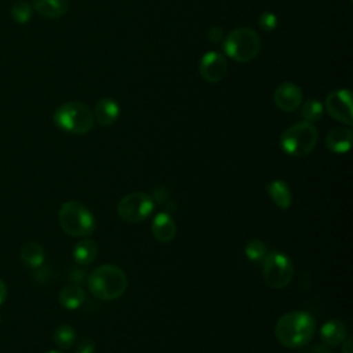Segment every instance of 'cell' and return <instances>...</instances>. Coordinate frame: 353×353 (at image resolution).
<instances>
[{"label":"cell","instance_id":"1","mask_svg":"<svg viewBox=\"0 0 353 353\" xmlns=\"http://www.w3.org/2000/svg\"><path fill=\"white\" fill-rule=\"evenodd\" d=\"M316 331V321L302 310L288 312L283 314L274 325L276 339L285 347L298 349L307 345Z\"/></svg>","mask_w":353,"mask_h":353},{"label":"cell","instance_id":"31","mask_svg":"<svg viewBox=\"0 0 353 353\" xmlns=\"http://www.w3.org/2000/svg\"><path fill=\"white\" fill-rule=\"evenodd\" d=\"M6 296H7V287H6L4 281L0 279V305L4 302Z\"/></svg>","mask_w":353,"mask_h":353},{"label":"cell","instance_id":"27","mask_svg":"<svg viewBox=\"0 0 353 353\" xmlns=\"http://www.w3.org/2000/svg\"><path fill=\"white\" fill-rule=\"evenodd\" d=\"M95 350V343L90 338H83L80 339L77 345V350L74 353H94Z\"/></svg>","mask_w":353,"mask_h":353},{"label":"cell","instance_id":"26","mask_svg":"<svg viewBox=\"0 0 353 353\" xmlns=\"http://www.w3.org/2000/svg\"><path fill=\"white\" fill-rule=\"evenodd\" d=\"M207 37L211 43L214 44H218V43H222L223 41V29L219 28V26H212L208 29L207 32Z\"/></svg>","mask_w":353,"mask_h":353},{"label":"cell","instance_id":"13","mask_svg":"<svg viewBox=\"0 0 353 353\" xmlns=\"http://www.w3.org/2000/svg\"><path fill=\"white\" fill-rule=\"evenodd\" d=\"M346 336H347L346 327L338 319L325 321L323 324V327L320 328V339H321L323 345H325L328 347H335V346L341 345Z\"/></svg>","mask_w":353,"mask_h":353},{"label":"cell","instance_id":"20","mask_svg":"<svg viewBox=\"0 0 353 353\" xmlns=\"http://www.w3.org/2000/svg\"><path fill=\"white\" fill-rule=\"evenodd\" d=\"M19 255H21L22 262L26 266H29L32 269H36V268H40L43 265L46 252H44V248L39 243L29 241V243H25L22 245Z\"/></svg>","mask_w":353,"mask_h":353},{"label":"cell","instance_id":"3","mask_svg":"<svg viewBox=\"0 0 353 353\" xmlns=\"http://www.w3.org/2000/svg\"><path fill=\"white\" fill-rule=\"evenodd\" d=\"M54 123L62 131L84 135L94 127L92 110L83 102L72 101L61 105L54 112Z\"/></svg>","mask_w":353,"mask_h":353},{"label":"cell","instance_id":"15","mask_svg":"<svg viewBox=\"0 0 353 353\" xmlns=\"http://www.w3.org/2000/svg\"><path fill=\"white\" fill-rule=\"evenodd\" d=\"M92 114L97 123H99L103 127H108L119 119L120 108L113 98H103L99 102H97Z\"/></svg>","mask_w":353,"mask_h":353},{"label":"cell","instance_id":"29","mask_svg":"<svg viewBox=\"0 0 353 353\" xmlns=\"http://www.w3.org/2000/svg\"><path fill=\"white\" fill-rule=\"evenodd\" d=\"M84 277H85L84 270H81V269H72V272H70V279H72V281H74V284L81 283V281L84 280Z\"/></svg>","mask_w":353,"mask_h":353},{"label":"cell","instance_id":"32","mask_svg":"<svg viewBox=\"0 0 353 353\" xmlns=\"http://www.w3.org/2000/svg\"><path fill=\"white\" fill-rule=\"evenodd\" d=\"M47 353H61V352H55V350H51V352H47Z\"/></svg>","mask_w":353,"mask_h":353},{"label":"cell","instance_id":"2","mask_svg":"<svg viewBox=\"0 0 353 353\" xmlns=\"http://www.w3.org/2000/svg\"><path fill=\"white\" fill-rule=\"evenodd\" d=\"M90 292L101 301H113L127 290L125 273L116 265L105 263L94 269L87 280Z\"/></svg>","mask_w":353,"mask_h":353},{"label":"cell","instance_id":"17","mask_svg":"<svg viewBox=\"0 0 353 353\" xmlns=\"http://www.w3.org/2000/svg\"><path fill=\"white\" fill-rule=\"evenodd\" d=\"M32 7L41 17L55 19L68 11V0H33Z\"/></svg>","mask_w":353,"mask_h":353},{"label":"cell","instance_id":"21","mask_svg":"<svg viewBox=\"0 0 353 353\" xmlns=\"http://www.w3.org/2000/svg\"><path fill=\"white\" fill-rule=\"evenodd\" d=\"M74 341H76V332L68 324L59 325L55 330V332H54V342H55V345L59 349H69V347H72Z\"/></svg>","mask_w":353,"mask_h":353},{"label":"cell","instance_id":"19","mask_svg":"<svg viewBox=\"0 0 353 353\" xmlns=\"http://www.w3.org/2000/svg\"><path fill=\"white\" fill-rule=\"evenodd\" d=\"M97 255H98V245L91 239L80 240L73 248V259L83 266L92 263Z\"/></svg>","mask_w":353,"mask_h":353},{"label":"cell","instance_id":"6","mask_svg":"<svg viewBox=\"0 0 353 353\" xmlns=\"http://www.w3.org/2000/svg\"><path fill=\"white\" fill-rule=\"evenodd\" d=\"M223 50L236 62H250L261 51V37L251 28H236L223 39Z\"/></svg>","mask_w":353,"mask_h":353},{"label":"cell","instance_id":"28","mask_svg":"<svg viewBox=\"0 0 353 353\" xmlns=\"http://www.w3.org/2000/svg\"><path fill=\"white\" fill-rule=\"evenodd\" d=\"M302 353H332V350L325 345H314L303 350Z\"/></svg>","mask_w":353,"mask_h":353},{"label":"cell","instance_id":"8","mask_svg":"<svg viewBox=\"0 0 353 353\" xmlns=\"http://www.w3.org/2000/svg\"><path fill=\"white\" fill-rule=\"evenodd\" d=\"M154 210V200L142 192L125 194L117 204V215L127 223L145 221Z\"/></svg>","mask_w":353,"mask_h":353},{"label":"cell","instance_id":"18","mask_svg":"<svg viewBox=\"0 0 353 353\" xmlns=\"http://www.w3.org/2000/svg\"><path fill=\"white\" fill-rule=\"evenodd\" d=\"M85 299V294L84 290L79 285V284H69L65 285L58 295V301L61 303V306H63L65 309H77L83 305Z\"/></svg>","mask_w":353,"mask_h":353},{"label":"cell","instance_id":"12","mask_svg":"<svg viewBox=\"0 0 353 353\" xmlns=\"http://www.w3.org/2000/svg\"><path fill=\"white\" fill-rule=\"evenodd\" d=\"M152 234L160 243H170L176 234V225L168 212H159L152 221Z\"/></svg>","mask_w":353,"mask_h":353},{"label":"cell","instance_id":"16","mask_svg":"<svg viewBox=\"0 0 353 353\" xmlns=\"http://www.w3.org/2000/svg\"><path fill=\"white\" fill-rule=\"evenodd\" d=\"M266 190H268L270 200L276 204V207H279L281 210L290 208V205L292 203V196H291L290 186L287 185L285 181L274 179L268 183Z\"/></svg>","mask_w":353,"mask_h":353},{"label":"cell","instance_id":"10","mask_svg":"<svg viewBox=\"0 0 353 353\" xmlns=\"http://www.w3.org/2000/svg\"><path fill=\"white\" fill-rule=\"evenodd\" d=\"M199 73L207 83H219L228 74V62L219 52H205L200 59Z\"/></svg>","mask_w":353,"mask_h":353},{"label":"cell","instance_id":"23","mask_svg":"<svg viewBox=\"0 0 353 353\" xmlns=\"http://www.w3.org/2000/svg\"><path fill=\"white\" fill-rule=\"evenodd\" d=\"M11 18L17 23H26L30 21L33 14V7L25 0H18L11 7Z\"/></svg>","mask_w":353,"mask_h":353},{"label":"cell","instance_id":"33","mask_svg":"<svg viewBox=\"0 0 353 353\" xmlns=\"http://www.w3.org/2000/svg\"><path fill=\"white\" fill-rule=\"evenodd\" d=\"M0 321H1V317H0Z\"/></svg>","mask_w":353,"mask_h":353},{"label":"cell","instance_id":"4","mask_svg":"<svg viewBox=\"0 0 353 353\" xmlns=\"http://www.w3.org/2000/svg\"><path fill=\"white\" fill-rule=\"evenodd\" d=\"M58 219L62 230L72 237H88L95 230L92 212L80 201H66L61 205Z\"/></svg>","mask_w":353,"mask_h":353},{"label":"cell","instance_id":"11","mask_svg":"<svg viewBox=\"0 0 353 353\" xmlns=\"http://www.w3.org/2000/svg\"><path fill=\"white\" fill-rule=\"evenodd\" d=\"M273 99L276 106L283 112H294L302 103L303 94L301 88L294 83H283L280 84L273 94Z\"/></svg>","mask_w":353,"mask_h":353},{"label":"cell","instance_id":"30","mask_svg":"<svg viewBox=\"0 0 353 353\" xmlns=\"http://www.w3.org/2000/svg\"><path fill=\"white\" fill-rule=\"evenodd\" d=\"M342 353H353V339L350 336H346L342 342Z\"/></svg>","mask_w":353,"mask_h":353},{"label":"cell","instance_id":"14","mask_svg":"<svg viewBox=\"0 0 353 353\" xmlns=\"http://www.w3.org/2000/svg\"><path fill=\"white\" fill-rule=\"evenodd\" d=\"M353 141L352 130L347 127H335L325 137V146L334 153H346Z\"/></svg>","mask_w":353,"mask_h":353},{"label":"cell","instance_id":"22","mask_svg":"<svg viewBox=\"0 0 353 353\" xmlns=\"http://www.w3.org/2000/svg\"><path fill=\"white\" fill-rule=\"evenodd\" d=\"M323 112H324L323 103L320 101H317L316 98L307 99L301 108V116L307 123H314V121L320 120L323 116Z\"/></svg>","mask_w":353,"mask_h":353},{"label":"cell","instance_id":"7","mask_svg":"<svg viewBox=\"0 0 353 353\" xmlns=\"http://www.w3.org/2000/svg\"><path fill=\"white\" fill-rule=\"evenodd\" d=\"M262 277L268 287L281 290L287 287L294 276V265L283 252H269L262 259Z\"/></svg>","mask_w":353,"mask_h":353},{"label":"cell","instance_id":"24","mask_svg":"<svg viewBox=\"0 0 353 353\" xmlns=\"http://www.w3.org/2000/svg\"><path fill=\"white\" fill-rule=\"evenodd\" d=\"M244 254L251 262L259 263V262H262V259L268 254L266 252V244L259 239H251L244 247Z\"/></svg>","mask_w":353,"mask_h":353},{"label":"cell","instance_id":"5","mask_svg":"<svg viewBox=\"0 0 353 353\" xmlns=\"http://www.w3.org/2000/svg\"><path fill=\"white\" fill-rule=\"evenodd\" d=\"M319 138L317 128L313 123L299 121L283 131L280 148L292 157H305L313 152Z\"/></svg>","mask_w":353,"mask_h":353},{"label":"cell","instance_id":"25","mask_svg":"<svg viewBox=\"0 0 353 353\" xmlns=\"http://www.w3.org/2000/svg\"><path fill=\"white\" fill-rule=\"evenodd\" d=\"M258 25L265 32H272L277 26V17L272 12H262L258 18Z\"/></svg>","mask_w":353,"mask_h":353},{"label":"cell","instance_id":"9","mask_svg":"<svg viewBox=\"0 0 353 353\" xmlns=\"http://www.w3.org/2000/svg\"><path fill=\"white\" fill-rule=\"evenodd\" d=\"M325 109L332 119L346 125L353 124L352 94L349 90H335L330 92L325 98Z\"/></svg>","mask_w":353,"mask_h":353}]
</instances>
